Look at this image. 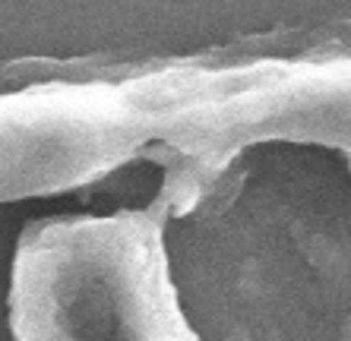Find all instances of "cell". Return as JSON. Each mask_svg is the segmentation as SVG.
<instances>
[{"label": "cell", "mask_w": 351, "mask_h": 341, "mask_svg": "<svg viewBox=\"0 0 351 341\" xmlns=\"http://www.w3.org/2000/svg\"><path fill=\"white\" fill-rule=\"evenodd\" d=\"M13 341H199L149 212L35 218L10 262Z\"/></svg>", "instance_id": "obj_1"}]
</instances>
